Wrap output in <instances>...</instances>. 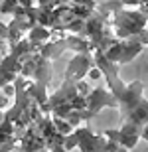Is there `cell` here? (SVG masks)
I'll list each match as a JSON object with an SVG mask.
<instances>
[{
	"label": "cell",
	"mask_w": 148,
	"mask_h": 152,
	"mask_svg": "<svg viewBox=\"0 0 148 152\" xmlns=\"http://www.w3.org/2000/svg\"><path fill=\"white\" fill-rule=\"evenodd\" d=\"M122 8H125V6H122L120 0H107V2H101V4L95 6V12H99V14L111 24V20H113Z\"/></svg>",
	"instance_id": "cell-12"
},
{
	"label": "cell",
	"mask_w": 148,
	"mask_h": 152,
	"mask_svg": "<svg viewBox=\"0 0 148 152\" xmlns=\"http://www.w3.org/2000/svg\"><path fill=\"white\" fill-rule=\"evenodd\" d=\"M63 51H67V45H65V38L61 39H47L42 44L40 56L47 57V59H57V57L63 56Z\"/></svg>",
	"instance_id": "cell-10"
},
{
	"label": "cell",
	"mask_w": 148,
	"mask_h": 152,
	"mask_svg": "<svg viewBox=\"0 0 148 152\" xmlns=\"http://www.w3.org/2000/svg\"><path fill=\"white\" fill-rule=\"evenodd\" d=\"M0 2H2V0H0Z\"/></svg>",
	"instance_id": "cell-24"
},
{
	"label": "cell",
	"mask_w": 148,
	"mask_h": 152,
	"mask_svg": "<svg viewBox=\"0 0 148 152\" xmlns=\"http://www.w3.org/2000/svg\"><path fill=\"white\" fill-rule=\"evenodd\" d=\"M75 89H77V93H79L81 97H87V95H89V91H91L93 87L87 83L85 79H79V81H75Z\"/></svg>",
	"instance_id": "cell-16"
},
{
	"label": "cell",
	"mask_w": 148,
	"mask_h": 152,
	"mask_svg": "<svg viewBox=\"0 0 148 152\" xmlns=\"http://www.w3.org/2000/svg\"><path fill=\"white\" fill-rule=\"evenodd\" d=\"M140 140V126L132 123H122V126L119 129V144L122 150H131L136 146V142Z\"/></svg>",
	"instance_id": "cell-7"
},
{
	"label": "cell",
	"mask_w": 148,
	"mask_h": 152,
	"mask_svg": "<svg viewBox=\"0 0 148 152\" xmlns=\"http://www.w3.org/2000/svg\"><path fill=\"white\" fill-rule=\"evenodd\" d=\"M85 103L87 107L81 111L83 123H89L91 118H95L103 109H119V101L109 87H93L85 97Z\"/></svg>",
	"instance_id": "cell-3"
},
{
	"label": "cell",
	"mask_w": 148,
	"mask_h": 152,
	"mask_svg": "<svg viewBox=\"0 0 148 152\" xmlns=\"http://www.w3.org/2000/svg\"><path fill=\"white\" fill-rule=\"evenodd\" d=\"M53 69H51V59H47V57H42L38 56V59H36V69H34V75H32V79H34L36 83L40 85H50L51 77H53V73H51Z\"/></svg>",
	"instance_id": "cell-8"
},
{
	"label": "cell",
	"mask_w": 148,
	"mask_h": 152,
	"mask_svg": "<svg viewBox=\"0 0 148 152\" xmlns=\"http://www.w3.org/2000/svg\"><path fill=\"white\" fill-rule=\"evenodd\" d=\"M18 4L24 8H34V0H18Z\"/></svg>",
	"instance_id": "cell-22"
},
{
	"label": "cell",
	"mask_w": 148,
	"mask_h": 152,
	"mask_svg": "<svg viewBox=\"0 0 148 152\" xmlns=\"http://www.w3.org/2000/svg\"><path fill=\"white\" fill-rule=\"evenodd\" d=\"M0 38L8 42V24H4L2 20H0Z\"/></svg>",
	"instance_id": "cell-19"
},
{
	"label": "cell",
	"mask_w": 148,
	"mask_h": 152,
	"mask_svg": "<svg viewBox=\"0 0 148 152\" xmlns=\"http://www.w3.org/2000/svg\"><path fill=\"white\" fill-rule=\"evenodd\" d=\"M16 6H18V0H2V2H0V16L12 14Z\"/></svg>",
	"instance_id": "cell-15"
},
{
	"label": "cell",
	"mask_w": 148,
	"mask_h": 152,
	"mask_svg": "<svg viewBox=\"0 0 148 152\" xmlns=\"http://www.w3.org/2000/svg\"><path fill=\"white\" fill-rule=\"evenodd\" d=\"M146 26H148V16L146 14L140 12V10H128V8H122V10L111 20L113 34L119 39L132 38V36H136L138 32H142Z\"/></svg>",
	"instance_id": "cell-2"
},
{
	"label": "cell",
	"mask_w": 148,
	"mask_h": 152,
	"mask_svg": "<svg viewBox=\"0 0 148 152\" xmlns=\"http://www.w3.org/2000/svg\"><path fill=\"white\" fill-rule=\"evenodd\" d=\"M87 77L93 79V81H99V79H103V71L97 67V65H93V67L87 71Z\"/></svg>",
	"instance_id": "cell-17"
},
{
	"label": "cell",
	"mask_w": 148,
	"mask_h": 152,
	"mask_svg": "<svg viewBox=\"0 0 148 152\" xmlns=\"http://www.w3.org/2000/svg\"><path fill=\"white\" fill-rule=\"evenodd\" d=\"M122 121L132 123V124H136V126L142 129L144 124L148 123V99H144V97H142L136 107L132 109V111H128V113L122 117Z\"/></svg>",
	"instance_id": "cell-9"
},
{
	"label": "cell",
	"mask_w": 148,
	"mask_h": 152,
	"mask_svg": "<svg viewBox=\"0 0 148 152\" xmlns=\"http://www.w3.org/2000/svg\"><path fill=\"white\" fill-rule=\"evenodd\" d=\"M120 2H122L125 8H131V6H138L140 4V0H120Z\"/></svg>",
	"instance_id": "cell-20"
},
{
	"label": "cell",
	"mask_w": 148,
	"mask_h": 152,
	"mask_svg": "<svg viewBox=\"0 0 148 152\" xmlns=\"http://www.w3.org/2000/svg\"><path fill=\"white\" fill-rule=\"evenodd\" d=\"M28 38L32 39V42L44 44V42H47V39H50V28L42 26V24H36L34 28H32V30L28 32Z\"/></svg>",
	"instance_id": "cell-13"
},
{
	"label": "cell",
	"mask_w": 148,
	"mask_h": 152,
	"mask_svg": "<svg viewBox=\"0 0 148 152\" xmlns=\"http://www.w3.org/2000/svg\"><path fill=\"white\" fill-rule=\"evenodd\" d=\"M2 117H4V111H2V109H0V121H2Z\"/></svg>",
	"instance_id": "cell-23"
},
{
	"label": "cell",
	"mask_w": 148,
	"mask_h": 152,
	"mask_svg": "<svg viewBox=\"0 0 148 152\" xmlns=\"http://www.w3.org/2000/svg\"><path fill=\"white\" fill-rule=\"evenodd\" d=\"M146 28H148V26H146Z\"/></svg>",
	"instance_id": "cell-26"
},
{
	"label": "cell",
	"mask_w": 148,
	"mask_h": 152,
	"mask_svg": "<svg viewBox=\"0 0 148 152\" xmlns=\"http://www.w3.org/2000/svg\"><path fill=\"white\" fill-rule=\"evenodd\" d=\"M122 150L119 146V142L107 138L105 134H95L89 126H75L69 134H65V142H63V150Z\"/></svg>",
	"instance_id": "cell-1"
},
{
	"label": "cell",
	"mask_w": 148,
	"mask_h": 152,
	"mask_svg": "<svg viewBox=\"0 0 148 152\" xmlns=\"http://www.w3.org/2000/svg\"><path fill=\"white\" fill-rule=\"evenodd\" d=\"M138 10L144 12V14L148 16V0H140V4H138Z\"/></svg>",
	"instance_id": "cell-21"
},
{
	"label": "cell",
	"mask_w": 148,
	"mask_h": 152,
	"mask_svg": "<svg viewBox=\"0 0 148 152\" xmlns=\"http://www.w3.org/2000/svg\"><path fill=\"white\" fill-rule=\"evenodd\" d=\"M8 51H10V45H8V42L0 38V59H2V57H4Z\"/></svg>",
	"instance_id": "cell-18"
},
{
	"label": "cell",
	"mask_w": 148,
	"mask_h": 152,
	"mask_svg": "<svg viewBox=\"0 0 148 152\" xmlns=\"http://www.w3.org/2000/svg\"><path fill=\"white\" fill-rule=\"evenodd\" d=\"M95 65L93 61V56L89 51H79L75 53L67 63V69H65V75L63 79H69V81H79V79L87 77V71Z\"/></svg>",
	"instance_id": "cell-4"
},
{
	"label": "cell",
	"mask_w": 148,
	"mask_h": 152,
	"mask_svg": "<svg viewBox=\"0 0 148 152\" xmlns=\"http://www.w3.org/2000/svg\"><path fill=\"white\" fill-rule=\"evenodd\" d=\"M22 71V59L8 51L2 59H0V87H4L8 83H14V79L20 75Z\"/></svg>",
	"instance_id": "cell-5"
},
{
	"label": "cell",
	"mask_w": 148,
	"mask_h": 152,
	"mask_svg": "<svg viewBox=\"0 0 148 152\" xmlns=\"http://www.w3.org/2000/svg\"><path fill=\"white\" fill-rule=\"evenodd\" d=\"M144 48H146V45H144L142 42L136 38V36L120 39V57H119V65H126V63H131L136 56H140V53H142Z\"/></svg>",
	"instance_id": "cell-6"
},
{
	"label": "cell",
	"mask_w": 148,
	"mask_h": 152,
	"mask_svg": "<svg viewBox=\"0 0 148 152\" xmlns=\"http://www.w3.org/2000/svg\"><path fill=\"white\" fill-rule=\"evenodd\" d=\"M53 118V124H55V129L61 132V134H69L71 130H73V124L69 123L65 117H51Z\"/></svg>",
	"instance_id": "cell-14"
},
{
	"label": "cell",
	"mask_w": 148,
	"mask_h": 152,
	"mask_svg": "<svg viewBox=\"0 0 148 152\" xmlns=\"http://www.w3.org/2000/svg\"><path fill=\"white\" fill-rule=\"evenodd\" d=\"M146 48H148V45H146Z\"/></svg>",
	"instance_id": "cell-25"
},
{
	"label": "cell",
	"mask_w": 148,
	"mask_h": 152,
	"mask_svg": "<svg viewBox=\"0 0 148 152\" xmlns=\"http://www.w3.org/2000/svg\"><path fill=\"white\" fill-rule=\"evenodd\" d=\"M65 45H67V51H73V53H79V51H89L91 53V39L87 36L67 32L65 34Z\"/></svg>",
	"instance_id": "cell-11"
}]
</instances>
